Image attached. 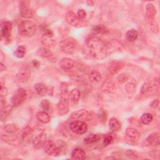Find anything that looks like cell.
<instances>
[{
	"mask_svg": "<svg viewBox=\"0 0 160 160\" xmlns=\"http://www.w3.org/2000/svg\"><path fill=\"white\" fill-rule=\"evenodd\" d=\"M86 44L89 49L91 55L97 59H101L106 57L108 51V46L101 39L92 36L89 37Z\"/></svg>",
	"mask_w": 160,
	"mask_h": 160,
	"instance_id": "1",
	"label": "cell"
},
{
	"mask_svg": "<svg viewBox=\"0 0 160 160\" xmlns=\"http://www.w3.org/2000/svg\"><path fill=\"white\" fill-rule=\"evenodd\" d=\"M37 27L34 22L31 21H22L18 26V32L24 37H31L36 32Z\"/></svg>",
	"mask_w": 160,
	"mask_h": 160,
	"instance_id": "2",
	"label": "cell"
},
{
	"mask_svg": "<svg viewBox=\"0 0 160 160\" xmlns=\"http://www.w3.org/2000/svg\"><path fill=\"white\" fill-rule=\"evenodd\" d=\"M77 42L72 38H66L61 41L59 44L61 50L66 54H72L77 48Z\"/></svg>",
	"mask_w": 160,
	"mask_h": 160,
	"instance_id": "3",
	"label": "cell"
},
{
	"mask_svg": "<svg viewBox=\"0 0 160 160\" xmlns=\"http://www.w3.org/2000/svg\"><path fill=\"white\" fill-rule=\"evenodd\" d=\"M159 84V82L158 78L152 79L151 81L146 82L142 85L141 92L143 95H152L154 94L156 91L158 89Z\"/></svg>",
	"mask_w": 160,
	"mask_h": 160,
	"instance_id": "4",
	"label": "cell"
},
{
	"mask_svg": "<svg viewBox=\"0 0 160 160\" xmlns=\"http://www.w3.org/2000/svg\"><path fill=\"white\" fill-rule=\"evenodd\" d=\"M44 151L52 156H59L62 152V148L61 146L57 145L52 140H47L43 147Z\"/></svg>",
	"mask_w": 160,
	"mask_h": 160,
	"instance_id": "5",
	"label": "cell"
},
{
	"mask_svg": "<svg viewBox=\"0 0 160 160\" xmlns=\"http://www.w3.org/2000/svg\"><path fill=\"white\" fill-rule=\"evenodd\" d=\"M28 94L26 91L23 88L18 89L12 97L11 102L14 106L18 107L21 105L26 99Z\"/></svg>",
	"mask_w": 160,
	"mask_h": 160,
	"instance_id": "6",
	"label": "cell"
},
{
	"mask_svg": "<svg viewBox=\"0 0 160 160\" xmlns=\"http://www.w3.org/2000/svg\"><path fill=\"white\" fill-rule=\"evenodd\" d=\"M31 76V69L28 64H24L16 76V81L18 82H25Z\"/></svg>",
	"mask_w": 160,
	"mask_h": 160,
	"instance_id": "7",
	"label": "cell"
},
{
	"mask_svg": "<svg viewBox=\"0 0 160 160\" xmlns=\"http://www.w3.org/2000/svg\"><path fill=\"white\" fill-rule=\"evenodd\" d=\"M1 39H5L6 43H9L11 41L12 33V23L9 21H3L1 22Z\"/></svg>",
	"mask_w": 160,
	"mask_h": 160,
	"instance_id": "8",
	"label": "cell"
},
{
	"mask_svg": "<svg viewBox=\"0 0 160 160\" xmlns=\"http://www.w3.org/2000/svg\"><path fill=\"white\" fill-rule=\"evenodd\" d=\"M29 1H21L19 2V11L21 16L25 18H31L34 16V11L29 6Z\"/></svg>",
	"mask_w": 160,
	"mask_h": 160,
	"instance_id": "9",
	"label": "cell"
},
{
	"mask_svg": "<svg viewBox=\"0 0 160 160\" xmlns=\"http://www.w3.org/2000/svg\"><path fill=\"white\" fill-rule=\"evenodd\" d=\"M69 128L73 132L78 134H82L87 132L88 125L85 122L74 120L69 124Z\"/></svg>",
	"mask_w": 160,
	"mask_h": 160,
	"instance_id": "10",
	"label": "cell"
},
{
	"mask_svg": "<svg viewBox=\"0 0 160 160\" xmlns=\"http://www.w3.org/2000/svg\"><path fill=\"white\" fill-rule=\"evenodd\" d=\"M92 114L90 112L86 109H79L73 112L71 114V118L76 121H88L92 119Z\"/></svg>",
	"mask_w": 160,
	"mask_h": 160,
	"instance_id": "11",
	"label": "cell"
},
{
	"mask_svg": "<svg viewBox=\"0 0 160 160\" xmlns=\"http://www.w3.org/2000/svg\"><path fill=\"white\" fill-rule=\"evenodd\" d=\"M68 97L61 96L57 105V112L59 116H64L69 112V102Z\"/></svg>",
	"mask_w": 160,
	"mask_h": 160,
	"instance_id": "12",
	"label": "cell"
},
{
	"mask_svg": "<svg viewBox=\"0 0 160 160\" xmlns=\"http://www.w3.org/2000/svg\"><path fill=\"white\" fill-rule=\"evenodd\" d=\"M65 19L66 22L74 27H79L83 25V19H79L78 16L72 11L68 12L65 15Z\"/></svg>",
	"mask_w": 160,
	"mask_h": 160,
	"instance_id": "13",
	"label": "cell"
},
{
	"mask_svg": "<svg viewBox=\"0 0 160 160\" xmlns=\"http://www.w3.org/2000/svg\"><path fill=\"white\" fill-rule=\"evenodd\" d=\"M47 141V136L45 132H41L38 134L32 140L33 146L36 149H41L44 147Z\"/></svg>",
	"mask_w": 160,
	"mask_h": 160,
	"instance_id": "14",
	"label": "cell"
},
{
	"mask_svg": "<svg viewBox=\"0 0 160 160\" xmlns=\"http://www.w3.org/2000/svg\"><path fill=\"white\" fill-rule=\"evenodd\" d=\"M126 135L131 142L138 141L140 138V133L134 128H128L126 131Z\"/></svg>",
	"mask_w": 160,
	"mask_h": 160,
	"instance_id": "15",
	"label": "cell"
},
{
	"mask_svg": "<svg viewBox=\"0 0 160 160\" xmlns=\"http://www.w3.org/2000/svg\"><path fill=\"white\" fill-rule=\"evenodd\" d=\"M59 65L60 68L64 70H69L74 67V61L71 58H64L60 61Z\"/></svg>",
	"mask_w": 160,
	"mask_h": 160,
	"instance_id": "16",
	"label": "cell"
},
{
	"mask_svg": "<svg viewBox=\"0 0 160 160\" xmlns=\"http://www.w3.org/2000/svg\"><path fill=\"white\" fill-rule=\"evenodd\" d=\"M146 142L150 146H156L159 144L160 135L159 132H154L151 134L146 139Z\"/></svg>",
	"mask_w": 160,
	"mask_h": 160,
	"instance_id": "17",
	"label": "cell"
},
{
	"mask_svg": "<svg viewBox=\"0 0 160 160\" xmlns=\"http://www.w3.org/2000/svg\"><path fill=\"white\" fill-rule=\"evenodd\" d=\"M146 17L151 22L153 21L156 14V9L151 3H148L146 5Z\"/></svg>",
	"mask_w": 160,
	"mask_h": 160,
	"instance_id": "18",
	"label": "cell"
},
{
	"mask_svg": "<svg viewBox=\"0 0 160 160\" xmlns=\"http://www.w3.org/2000/svg\"><path fill=\"white\" fill-rule=\"evenodd\" d=\"M33 137V129L30 126H26L22 131V139L26 142H30Z\"/></svg>",
	"mask_w": 160,
	"mask_h": 160,
	"instance_id": "19",
	"label": "cell"
},
{
	"mask_svg": "<svg viewBox=\"0 0 160 160\" xmlns=\"http://www.w3.org/2000/svg\"><path fill=\"white\" fill-rule=\"evenodd\" d=\"M81 97V91L78 89H73L69 94V99L72 105H76Z\"/></svg>",
	"mask_w": 160,
	"mask_h": 160,
	"instance_id": "20",
	"label": "cell"
},
{
	"mask_svg": "<svg viewBox=\"0 0 160 160\" xmlns=\"http://www.w3.org/2000/svg\"><path fill=\"white\" fill-rule=\"evenodd\" d=\"M123 64L119 61H112L109 64V71L112 74H116L123 67Z\"/></svg>",
	"mask_w": 160,
	"mask_h": 160,
	"instance_id": "21",
	"label": "cell"
},
{
	"mask_svg": "<svg viewBox=\"0 0 160 160\" xmlns=\"http://www.w3.org/2000/svg\"><path fill=\"white\" fill-rule=\"evenodd\" d=\"M71 158L73 159H84L86 158V152L82 149L76 148L72 151Z\"/></svg>",
	"mask_w": 160,
	"mask_h": 160,
	"instance_id": "22",
	"label": "cell"
},
{
	"mask_svg": "<svg viewBox=\"0 0 160 160\" xmlns=\"http://www.w3.org/2000/svg\"><path fill=\"white\" fill-rule=\"evenodd\" d=\"M109 127L112 132L118 131L121 129V124L116 118H111L109 122Z\"/></svg>",
	"mask_w": 160,
	"mask_h": 160,
	"instance_id": "23",
	"label": "cell"
},
{
	"mask_svg": "<svg viewBox=\"0 0 160 160\" xmlns=\"http://www.w3.org/2000/svg\"><path fill=\"white\" fill-rule=\"evenodd\" d=\"M108 29L104 25L99 24L94 26L91 29V32L92 34H102L108 32Z\"/></svg>",
	"mask_w": 160,
	"mask_h": 160,
	"instance_id": "24",
	"label": "cell"
},
{
	"mask_svg": "<svg viewBox=\"0 0 160 160\" xmlns=\"http://www.w3.org/2000/svg\"><path fill=\"white\" fill-rule=\"evenodd\" d=\"M38 54L42 58H49L52 56L53 54L52 52V51L46 47H41L40 48L38 52H37Z\"/></svg>",
	"mask_w": 160,
	"mask_h": 160,
	"instance_id": "25",
	"label": "cell"
},
{
	"mask_svg": "<svg viewBox=\"0 0 160 160\" xmlns=\"http://www.w3.org/2000/svg\"><path fill=\"white\" fill-rule=\"evenodd\" d=\"M34 89L40 96H44L48 91V87L42 83H37L34 85Z\"/></svg>",
	"mask_w": 160,
	"mask_h": 160,
	"instance_id": "26",
	"label": "cell"
},
{
	"mask_svg": "<svg viewBox=\"0 0 160 160\" xmlns=\"http://www.w3.org/2000/svg\"><path fill=\"white\" fill-rule=\"evenodd\" d=\"M37 119L44 124L48 123L50 121V116L46 111L38 112L36 114Z\"/></svg>",
	"mask_w": 160,
	"mask_h": 160,
	"instance_id": "27",
	"label": "cell"
},
{
	"mask_svg": "<svg viewBox=\"0 0 160 160\" xmlns=\"http://www.w3.org/2000/svg\"><path fill=\"white\" fill-rule=\"evenodd\" d=\"M100 136L98 134H91L86 136L84 139V142L86 144H91L95 143L98 141H99L100 139Z\"/></svg>",
	"mask_w": 160,
	"mask_h": 160,
	"instance_id": "28",
	"label": "cell"
},
{
	"mask_svg": "<svg viewBox=\"0 0 160 160\" xmlns=\"http://www.w3.org/2000/svg\"><path fill=\"white\" fill-rule=\"evenodd\" d=\"M89 79L90 81L92 83H97L99 82L101 79V75L98 71L96 70H92L90 72L89 74Z\"/></svg>",
	"mask_w": 160,
	"mask_h": 160,
	"instance_id": "29",
	"label": "cell"
},
{
	"mask_svg": "<svg viewBox=\"0 0 160 160\" xmlns=\"http://www.w3.org/2000/svg\"><path fill=\"white\" fill-rule=\"evenodd\" d=\"M138 31L134 29H131L128 30L126 33V39L131 42H133L138 38Z\"/></svg>",
	"mask_w": 160,
	"mask_h": 160,
	"instance_id": "30",
	"label": "cell"
},
{
	"mask_svg": "<svg viewBox=\"0 0 160 160\" xmlns=\"http://www.w3.org/2000/svg\"><path fill=\"white\" fill-rule=\"evenodd\" d=\"M52 36H48L46 34H43L42 37V42L46 48L51 47L54 46L55 42L53 39H52Z\"/></svg>",
	"mask_w": 160,
	"mask_h": 160,
	"instance_id": "31",
	"label": "cell"
},
{
	"mask_svg": "<svg viewBox=\"0 0 160 160\" xmlns=\"http://www.w3.org/2000/svg\"><path fill=\"white\" fill-rule=\"evenodd\" d=\"M11 110V106H4L3 108H1V119L2 121L6 119L7 116L9 115Z\"/></svg>",
	"mask_w": 160,
	"mask_h": 160,
	"instance_id": "32",
	"label": "cell"
},
{
	"mask_svg": "<svg viewBox=\"0 0 160 160\" xmlns=\"http://www.w3.org/2000/svg\"><path fill=\"white\" fill-rule=\"evenodd\" d=\"M4 130L6 132L10 134H12L15 133L16 132H17L18 129L15 124H8L4 126Z\"/></svg>",
	"mask_w": 160,
	"mask_h": 160,
	"instance_id": "33",
	"label": "cell"
},
{
	"mask_svg": "<svg viewBox=\"0 0 160 160\" xmlns=\"http://www.w3.org/2000/svg\"><path fill=\"white\" fill-rule=\"evenodd\" d=\"M152 120V116L151 114L146 112L142 114L141 121L144 124H149Z\"/></svg>",
	"mask_w": 160,
	"mask_h": 160,
	"instance_id": "34",
	"label": "cell"
},
{
	"mask_svg": "<svg viewBox=\"0 0 160 160\" xmlns=\"http://www.w3.org/2000/svg\"><path fill=\"white\" fill-rule=\"evenodd\" d=\"M26 53V48L24 46H19L15 51L14 54L18 58H22L24 56Z\"/></svg>",
	"mask_w": 160,
	"mask_h": 160,
	"instance_id": "35",
	"label": "cell"
},
{
	"mask_svg": "<svg viewBox=\"0 0 160 160\" xmlns=\"http://www.w3.org/2000/svg\"><path fill=\"white\" fill-rule=\"evenodd\" d=\"M61 96L68 97L69 98V94L68 93V86L67 83L66 82H61Z\"/></svg>",
	"mask_w": 160,
	"mask_h": 160,
	"instance_id": "36",
	"label": "cell"
},
{
	"mask_svg": "<svg viewBox=\"0 0 160 160\" xmlns=\"http://www.w3.org/2000/svg\"><path fill=\"white\" fill-rule=\"evenodd\" d=\"M41 106L42 109L46 111V112H49L50 111V102L48 99H43L41 102Z\"/></svg>",
	"mask_w": 160,
	"mask_h": 160,
	"instance_id": "37",
	"label": "cell"
},
{
	"mask_svg": "<svg viewBox=\"0 0 160 160\" xmlns=\"http://www.w3.org/2000/svg\"><path fill=\"white\" fill-rule=\"evenodd\" d=\"M126 89L128 94H133L136 91V86L132 83H128L126 86Z\"/></svg>",
	"mask_w": 160,
	"mask_h": 160,
	"instance_id": "38",
	"label": "cell"
},
{
	"mask_svg": "<svg viewBox=\"0 0 160 160\" xmlns=\"http://www.w3.org/2000/svg\"><path fill=\"white\" fill-rule=\"evenodd\" d=\"M113 141V137L111 134H107L103 140V144L104 146H108Z\"/></svg>",
	"mask_w": 160,
	"mask_h": 160,
	"instance_id": "39",
	"label": "cell"
},
{
	"mask_svg": "<svg viewBox=\"0 0 160 160\" xmlns=\"http://www.w3.org/2000/svg\"><path fill=\"white\" fill-rule=\"evenodd\" d=\"M128 78V76L126 74H124V73H122V74H121L120 75H119L118 77H117V80L118 82H124L125 81H127Z\"/></svg>",
	"mask_w": 160,
	"mask_h": 160,
	"instance_id": "40",
	"label": "cell"
},
{
	"mask_svg": "<svg viewBox=\"0 0 160 160\" xmlns=\"http://www.w3.org/2000/svg\"><path fill=\"white\" fill-rule=\"evenodd\" d=\"M150 26H151V29L152 30V31L154 33H158L159 31V28H158V24L156 23V22H154V21L150 22Z\"/></svg>",
	"mask_w": 160,
	"mask_h": 160,
	"instance_id": "41",
	"label": "cell"
},
{
	"mask_svg": "<svg viewBox=\"0 0 160 160\" xmlns=\"http://www.w3.org/2000/svg\"><path fill=\"white\" fill-rule=\"evenodd\" d=\"M77 14H78L77 15L78 17L81 19H84L86 17V12L82 9H79Z\"/></svg>",
	"mask_w": 160,
	"mask_h": 160,
	"instance_id": "42",
	"label": "cell"
},
{
	"mask_svg": "<svg viewBox=\"0 0 160 160\" xmlns=\"http://www.w3.org/2000/svg\"><path fill=\"white\" fill-rule=\"evenodd\" d=\"M159 105V100L158 99H156V100H154L151 104V107L152 108V109H156L158 108Z\"/></svg>",
	"mask_w": 160,
	"mask_h": 160,
	"instance_id": "43",
	"label": "cell"
},
{
	"mask_svg": "<svg viewBox=\"0 0 160 160\" xmlns=\"http://www.w3.org/2000/svg\"><path fill=\"white\" fill-rule=\"evenodd\" d=\"M32 64L33 65L34 67L35 68H38L39 66V62L36 59H34L32 61Z\"/></svg>",
	"mask_w": 160,
	"mask_h": 160,
	"instance_id": "44",
	"label": "cell"
},
{
	"mask_svg": "<svg viewBox=\"0 0 160 160\" xmlns=\"http://www.w3.org/2000/svg\"><path fill=\"white\" fill-rule=\"evenodd\" d=\"M0 66H1V71H4L5 69H6V67H5V66L1 62V65H0Z\"/></svg>",
	"mask_w": 160,
	"mask_h": 160,
	"instance_id": "45",
	"label": "cell"
}]
</instances>
